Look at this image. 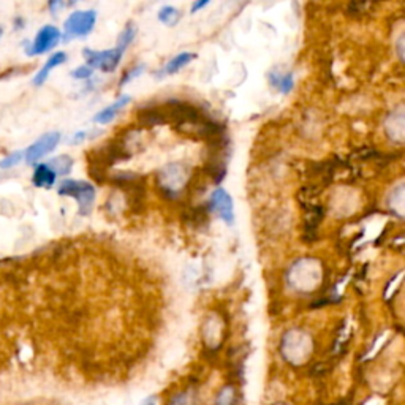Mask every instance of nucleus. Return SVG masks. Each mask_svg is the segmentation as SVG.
<instances>
[{
  "mask_svg": "<svg viewBox=\"0 0 405 405\" xmlns=\"http://www.w3.org/2000/svg\"><path fill=\"white\" fill-rule=\"evenodd\" d=\"M59 195L72 196V198L78 201L81 215H87L91 212L92 205L95 201V188L92 184H89L86 181L65 179L59 186Z\"/></svg>",
  "mask_w": 405,
  "mask_h": 405,
  "instance_id": "1",
  "label": "nucleus"
},
{
  "mask_svg": "<svg viewBox=\"0 0 405 405\" xmlns=\"http://www.w3.org/2000/svg\"><path fill=\"white\" fill-rule=\"evenodd\" d=\"M95 21H97V13L94 10L73 11L72 15L67 18L65 24H63V30H65L63 37H65L67 40L76 37H87L92 32Z\"/></svg>",
  "mask_w": 405,
  "mask_h": 405,
  "instance_id": "2",
  "label": "nucleus"
},
{
  "mask_svg": "<svg viewBox=\"0 0 405 405\" xmlns=\"http://www.w3.org/2000/svg\"><path fill=\"white\" fill-rule=\"evenodd\" d=\"M125 53V48L117 46L112 49L106 51H94V49H84V59L87 62V67L91 68H100L103 72H112L116 70L117 63L122 59V56Z\"/></svg>",
  "mask_w": 405,
  "mask_h": 405,
  "instance_id": "3",
  "label": "nucleus"
},
{
  "mask_svg": "<svg viewBox=\"0 0 405 405\" xmlns=\"http://www.w3.org/2000/svg\"><path fill=\"white\" fill-rule=\"evenodd\" d=\"M60 30L56 25H44L37 32L35 40L25 46V54L27 56H40L54 49L60 41Z\"/></svg>",
  "mask_w": 405,
  "mask_h": 405,
  "instance_id": "4",
  "label": "nucleus"
},
{
  "mask_svg": "<svg viewBox=\"0 0 405 405\" xmlns=\"http://www.w3.org/2000/svg\"><path fill=\"white\" fill-rule=\"evenodd\" d=\"M59 143H60V133L59 131L44 133L43 136L38 138L34 144L29 146V148L24 150V160L27 162L29 165H34L40 160V158H43L44 155H48L49 152H53Z\"/></svg>",
  "mask_w": 405,
  "mask_h": 405,
  "instance_id": "5",
  "label": "nucleus"
},
{
  "mask_svg": "<svg viewBox=\"0 0 405 405\" xmlns=\"http://www.w3.org/2000/svg\"><path fill=\"white\" fill-rule=\"evenodd\" d=\"M209 206L219 217L228 225H233L234 221V206L230 193L224 188H215L211 198H209Z\"/></svg>",
  "mask_w": 405,
  "mask_h": 405,
  "instance_id": "6",
  "label": "nucleus"
},
{
  "mask_svg": "<svg viewBox=\"0 0 405 405\" xmlns=\"http://www.w3.org/2000/svg\"><path fill=\"white\" fill-rule=\"evenodd\" d=\"M160 181L162 187L167 190V192H181V188L186 186L187 182V169L181 167V165H169L167 169H163Z\"/></svg>",
  "mask_w": 405,
  "mask_h": 405,
  "instance_id": "7",
  "label": "nucleus"
},
{
  "mask_svg": "<svg viewBox=\"0 0 405 405\" xmlns=\"http://www.w3.org/2000/svg\"><path fill=\"white\" fill-rule=\"evenodd\" d=\"M67 60V54L63 53V51H57V53H54L53 56L49 57V59L46 60V63H44V65L41 67V70L40 72H38L35 76H34V84L35 86H41V84H44V81L48 79V76H49V73L53 72V70L56 68V67H59V65H62L63 62Z\"/></svg>",
  "mask_w": 405,
  "mask_h": 405,
  "instance_id": "8",
  "label": "nucleus"
},
{
  "mask_svg": "<svg viewBox=\"0 0 405 405\" xmlns=\"http://www.w3.org/2000/svg\"><path fill=\"white\" fill-rule=\"evenodd\" d=\"M56 173L49 168L48 163H38L35 165L34 174H32V182L35 187L41 188H51L56 182Z\"/></svg>",
  "mask_w": 405,
  "mask_h": 405,
  "instance_id": "9",
  "label": "nucleus"
},
{
  "mask_svg": "<svg viewBox=\"0 0 405 405\" xmlns=\"http://www.w3.org/2000/svg\"><path fill=\"white\" fill-rule=\"evenodd\" d=\"M129 101H130V97L129 95H122L119 100L114 101L112 105H110L108 108H105L103 111H100L98 114H95V117H94V122L95 124H101V125H105V124H110L111 120L117 116V112L122 110L124 106L129 105Z\"/></svg>",
  "mask_w": 405,
  "mask_h": 405,
  "instance_id": "10",
  "label": "nucleus"
},
{
  "mask_svg": "<svg viewBox=\"0 0 405 405\" xmlns=\"http://www.w3.org/2000/svg\"><path fill=\"white\" fill-rule=\"evenodd\" d=\"M269 82L278 91L283 94H288L293 89V75L291 73H281V72H271L269 73Z\"/></svg>",
  "mask_w": 405,
  "mask_h": 405,
  "instance_id": "11",
  "label": "nucleus"
},
{
  "mask_svg": "<svg viewBox=\"0 0 405 405\" xmlns=\"http://www.w3.org/2000/svg\"><path fill=\"white\" fill-rule=\"evenodd\" d=\"M49 168L54 171L56 176H67L70 174V171L73 168V158L70 155H59L51 158L48 162Z\"/></svg>",
  "mask_w": 405,
  "mask_h": 405,
  "instance_id": "12",
  "label": "nucleus"
},
{
  "mask_svg": "<svg viewBox=\"0 0 405 405\" xmlns=\"http://www.w3.org/2000/svg\"><path fill=\"white\" fill-rule=\"evenodd\" d=\"M195 59V54H190V53H181V54H177L176 57H173L167 65H165L163 68V73L165 75H174L179 72V70H182L184 67L187 65V63H190Z\"/></svg>",
  "mask_w": 405,
  "mask_h": 405,
  "instance_id": "13",
  "label": "nucleus"
},
{
  "mask_svg": "<svg viewBox=\"0 0 405 405\" xmlns=\"http://www.w3.org/2000/svg\"><path fill=\"white\" fill-rule=\"evenodd\" d=\"M234 404H236V391H234L233 386H225V388L219 392L214 405H234Z\"/></svg>",
  "mask_w": 405,
  "mask_h": 405,
  "instance_id": "14",
  "label": "nucleus"
},
{
  "mask_svg": "<svg viewBox=\"0 0 405 405\" xmlns=\"http://www.w3.org/2000/svg\"><path fill=\"white\" fill-rule=\"evenodd\" d=\"M158 19L163 24L174 25L177 19H179V11H177L174 6H163V8L158 11Z\"/></svg>",
  "mask_w": 405,
  "mask_h": 405,
  "instance_id": "15",
  "label": "nucleus"
},
{
  "mask_svg": "<svg viewBox=\"0 0 405 405\" xmlns=\"http://www.w3.org/2000/svg\"><path fill=\"white\" fill-rule=\"evenodd\" d=\"M22 158H24V150H15V152H10L8 155L4 157L2 160H0V168H2V169L15 168L16 165L21 163Z\"/></svg>",
  "mask_w": 405,
  "mask_h": 405,
  "instance_id": "16",
  "label": "nucleus"
},
{
  "mask_svg": "<svg viewBox=\"0 0 405 405\" xmlns=\"http://www.w3.org/2000/svg\"><path fill=\"white\" fill-rule=\"evenodd\" d=\"M135 34H136V29L133 27V25H127V27L124 29L122 34L119 35V46H122V48H129V44L133 41V38H135Z\"/></svg>",
  "mask_w": 405,
  "mask_h": 405,
  "instance_id": "17",
  "label": "nucleus"
},
{
  "mask_svg": "<svg viewBox=\"0 0 405 405\" xmlns=\"http://www.w3.org/2000/svg\"><path fill=\"white\" fill-rule=\"evenodd\" d=\"M195 399L192 392H179L169 401V405H193Z\"/></svg>",
  "mask_w": 405,
  "mask_h": 405,
  "instance_id": "18",
  "label": "nucleus"
},
{
  "mask_svg": "<svg viewBox=\"0 0 405 405\" xmlns=\"http://www.w3.org/2000/svg\"><path fill=\"white\" fill-rule=\"evenodd\" d=\"M100 130H94V131H78L76 135L72 136V139H70V144H79L84 141V139H89V138H92V136H97L100 135Z\"/></svg>",
  "mask_w": 405,
  "mask_h": 405,
  "instance_id": "19",
  "label": "nucleus"
},
{
  "mask_svg": "<svg viewBox=\"0 0 405 405\" xmlns=\"http://www.w3.org/2000/svg\"><path fill=\"white\" fill-rule=\"evenodd\" d=\"M72 76L76 79H87V78H91V76H92V68L87 67V65H81L76 70H73Z\"/></svg>",
  "mask_w": 405,
  "mask_h": 405,
  "instance_id": "20",
  "label": "nucleus"
},
{
  "mask_svg": "<svg viewBox=\"0 0 405 405\" xmlns=\"http://www.w3.org/2000/svg\"><path fill=\"white\" fill-rule=\"evenodd\" d=\"M144 70H146L144 65H138V67H135V68H131L129 73H125V75H124L122 81H120V86H124L125 82H130L131 79H135L136 76H139V75H141V73L144 72Z\"/></svg>",
  "mask_w": 405,
  "mask_h": 405,
  "instance_id": "21",
  "label": "nucleus"
},
{
  "mask_svg": "<svg viewBox=\"0 0 405 405\" xmlns=\"http://www.w3.org/2000/svg\"><path fill=\"white\" fill-rule=\"evenodd\" d=\"M48 6H49V10H51V13H53V15H57V13H59L63 6H65V4L59 2V0H53V2L48 4Z\"/></svg>",
  "mask_w": 405,
  "mask_h": 405,
  "instance_id": "22",
  "label": "nucleus"
},
{
  "mask_svg": "<svg viewBox=\"0 0 405 405\" xmlns=\"http://www.w3.org/2000/svg\"><path fill=\"white\" fill-rule=\"evenodd\" d=\"M207 5V2H196V4H193V6H192V11L195 13V11H198L200 8H202V6H206Z\"/></svg>",
  "mask_w": 405,
  "mask_h": 405,
  "instance_id": "23",
  "label": "nucleus"
},
{
  "mask_svg": "<svg viewBox=\"0 0 405 405\" xmlns=\"http://www.w3.org/2000/svg\"><path fill=\"white\" fill-rule=\"evenodd\" d=\"M15 24H16L15 29H22V27H24V25H22V24H24V19H22V18H16V19H15Z\"/></svg>",
  "mask_w": 405,
  "mask_h": 405,
  "instance_id": "24",
  "label": "nucleus"
},
{
  "mask_svg": "<svg viewBox=\"0 0 405 405\" xmlns=\"http://www.w3.org/2000/svg\"><path fill=\"white\" fill-rule=\"evenodd\" d=\"M2 37H4V27L0 25V38H2Z\"/></svg>",
  "mask_w": 405,
  "mask_h": 405,
  "instance_id": "25",
  "label": "nucleus"
}]
</instances>
